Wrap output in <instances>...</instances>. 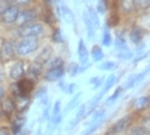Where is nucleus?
Returning a JSON list of instances; mask_svg holds the SVG:
<instances>
[{"mask_svg": "<svg viewBox=\"0 0 150 135\" xmlns=\"http://www.w3.org/2000/svg\"><path fill=\"white\" fill-rule=\"evenodd\" d=\"M51 29L47 27L42 21H35L31 23L23 24L20 27H12V35L11 37H14L16 40L21 39V37H38V39L43 40L45 36L49 35Z\"/></svg>", "mask_w": 150, "mask_h": 135, "instance_id": "f257e3e1", "label": "nucleus"}, {"mask_svg": "<svg viewBox=\"0 0 150 135\" xmlns=\"http://www.w3.org/2000/svg\"><path fill=\"white\" fill-rule=\"evenodd\" d=\"M42 40L38 37H21L16 40V52L17 58L26 59L33 54H36V52L42 46Z\"/></svg>", "mask_w": 150, "mask_h": 135, "instance_id": "f03ea898", "label": "nucleus"}, {"mask_svg": "<svg viewBox=\"0 0 150 135\" xmlns=\"http://www.w3.org/2000/svg\"><path fill=\"white\" fill-rule=\"evenodd\" d=\"M5 64H7V67H4L5 75H7V80L9 83H17L18 80H21L22 77L26 76V66H27L26 59L17 58Z\"/></svg>", "mask_w": 150, "mask_h": 135, "instance_id": "7ed1b4c3", "label": "nucleus"}, {"mask_svg": "<svg viewBox=\"0 0 150 135\" xmlns=\"http://www.w3.org/2000/svg\"><path fill=\"white\" fill-rule=\"evenodd\" d=\"M42 5L40 3H38L35 5H31L27 8L20 9V14H18V20L14 27H20L23 24L31 23V22H35L40 20V14H42Z\"/></svg>", "mask_w": 150, "mask_h": 135, "instance_id": "20e7f679", "label": "nucleus"}, {"mask_svg": "<svg viewBox=\"0 0 150 135\" xmlns=\"http://www.w3.org/2000/svg\"><path fill=\"white\" fill-rule=\"evenodd\" d=\"M0 53L3 55L5 63L17 59V52H16V39L11 36H7L3 39V43L0 45Z\"/></svg>", "mask_w": 150, "mask_h": 135, "instance_id": "39448f33", "label": "nucleus"}, {"mask_svg": "<svg viewBox=\"0 0 150 135\" xmlns=\"http://www.w3.org/2000/svg\"><path fill=\"white\" fill-rule=\"evenodd\" d=\"M20 9L16 5H11L4 10V13L0 15V24L4 27H14L18 20V14H20Z\"/></svg>", "mask_w": 150, "mask_h": 135, "instance_id": "423d86ee", "label": "nucleus"}, {"mask_svg": "<svg viewBox=\"0 0 150 135\" xmlns=\"http://www.w3.org/2000/svg\"><path fill=\"white\" fill-rule=\"evenodd\" d=\"M0 107H1L3 115H4V120H7L8 122L17 113V100L12 95H8L5 99H3L0 103Z\"/></svg>", "mask_w": 150, "mask_h": 135, "instance_id": "0eeeda50", "label": "nucleus"}, {"mask_svg": "<svg viewBox=\"0 0 150 135\" xmlns=\"http://www.w3.org/2000/svg\"><path fill=\"white\" fill-rule=\"evenodd\" d=\"M54 5H56V9H57V13L60 17L64 18V21L69 24H75V15L73 13L70 8L66 5V3H64L62 0H54Z\"/></svg>", "mask_w": 150, "mask_h": 135, "instance_id": "6e6552de", "label": "nucleus"}, {"mask_svg": "<svg viewBox=\"0 0 150 135\" xmlns=\"http://www.w3.org/2000/svg\"><path fill=\"white\" fill-rule=\"evenodd\" d=\"M115 10L119 13V15L123 17H128L132 15L133 13H136V5H135V0H115Z\"/></svg>", "mask_w": 150, "mask_h": 135, "instance_id": "1a4fd4ad", "label": "nucleus"}, {"mask_svg": "<svg viewBox=\"0 0 150 135\" xmlns=\"http://www.w3.org/2000/svg\"><path fill=\"white\" fill-rule=\"evenodd\" d=\"M44 71H45L44 64L39 63V62H36V61L30 62V63H27V66H26V76L31 78V80L36 81V83L43 77Z\"/></svg>", "mask_w": 150, "mask_h": 135, "instance_id": "9d476101", "label": "nucleus"}, {"mask_svg": "<svg viewBox=\"0 0 150 135\" xmlns=\"http://www.w3.org/2000/svg\"><path fill=\"white\" fill-rule=\"evenodd\" d=\"M66 75V66H61V67L51 68V70H45L43 73L42 80L47 81V83H57L64 78Z\"/></svg>", "mask_w": 150, "mask_h": 135, "instance_id": "9b49d317", "label": "nucleus"}, {"mask_svg": "<svg viewBox=\"0 0 150 135\" xmlns=\"http://www.w3.org/2000/svg\"><path fill=\"white\" fill-rule=\"evenodd\" d=\"M133 125V115H126L119 118L110 129L111 134H122L124 131L129 130V127Z\"/></svg>", "mask_w": 150, "mask_h": 135, "instance_id": "f8f14e48", "label": "nucleus"}, {"mask_svg": "<svg viewBox=\"0 0 150 135\" xmlns=\"http://www.w3.org/2000/svg\"><path fill=\"white\" fill-rule=\"evenodd\" d=\"M26 124V116L23 113H16L13 117L11 118V121L8 122V126L11 129L12 135H18L21 131L23 130V126Z\"/></svg>", "mask_w": 150, "mask_h": 135, "instance_id": "ddd939ff", "label": "nucleus"}, {"mask_svg": "<svg viewBox=\"0 0 150 135\" xmlns=\"http://www.w3.org/2000/svg\"><path fill=\"white\" fill-rule=\"evenodd\" d=\"M53 55H54V49H53V46L51 44H45V45L42 44L40 49L36 52V55H35L34 61L39 62V63H42V64H45Z\"/></svg>", "mask_w": 150, "mask_h": 135, "instance_id": "4468645a", "label": "nucleus"}, {"mask_svg": "<svg viewBox=\"0 0 150 135\" xmlns=\"http://www.w3.org/2000/svg\"><path fill=\"white\" fill-rule=\"evenodd\" d=\"M40 21H42L47 27H49V29L56 27L57 18H56V14H54V12H53V8H43L42 14H40Z\"/></svg>", "mask_w": 150, "mask_h": 135, "instance_id": "2eb2a0df", "label": "nucleus"}, {"mask_svg": "<svg viewBox=\"0 0 150 135\" xmlns=\"http://www.w3.org/2000/svg\"><path fill=\"white\" fill-rule=\"evenodd\" d=\"M144 36H145V30H144L141 26L131 27L129 32H128V39H129V41L132 44H135V45H139V44L142 43Z\"/></svg>", "mask_w": 150, "mask_h": 135, "instance_id": "dca6fc26", "label": "nucleus"}, {"mask_svg": "<svg viewBox=\"0 0 150 135\" xmlns=\"http://www.w3.org/2000/svg\"><path fill=\"white\" fill-rule=\"evenodd\" d=\"M76 53H78V58H79V64H84L88 62L89 52H88V48H87V44L83 39H79V41H78Z\"/></svg>", "mask_w": 150, "mask_h": 135, "instance_id": "f3484780", "label": "nucleus"}, {"mask_svg": "<svg viewBox=\"0 0 150 135\" xmlns=\"http://www.w3.org/2000/svg\"><path fill=\"white\" fill-rule=\"evenodd\" d=\"M82 21L84 23V27H86V31H87V36H88L89 40H93L95 39V35H96V30L93 27L92 22H91L88 14H87V10H84L82 13Z\"/></svg>", "mask_w": 150, "mask_h": 135, "instance_id": "a211bd4d", "label": "nucleus"}, {"mask_svg": "<svg viewBox=\"0 0 150 135\" xmlns=\"http://www.w3.org/2000/svg\"><path fill=\"white\" fill-rule=\"evenodd\" d=\"M87 14H88V17H89L91 22H92L95 30L101 29V22H100L98 13H97V10L95 9V7H92V5H87Z\"/></svg>", "mask_w": 150, "mask_h": 135, "instance_id": "6ab92c4d", "label": "nucleus"}, {"mask_svg": "<svg viewBox=\"0 0 150 135\" xmlns=\"http://www.w3.org/2000/svg\"><path fill=\"white\" fill-rule=\"evenodd\" d=\"M150 106V95H144V97H140L137 98L132 104V108L133 111H144L145 108H148Z\"/></svg>", "mask_w": 150, "mask_h": 135, "instance_id": "aec40b11", "label": "nucleus"}, {"mask_svg": "<svg viewBox=\"0 0 150 135\" xmlns=\"http://www.w3.org/2000/svg\"><path fill=\"white\" fill-rule=\"evenodd\" d=\"M48 36H49V39H51V41L54 43V44H64L65 43L64 34H62V31L58 29L57 26L53 27V29H51Z\"/></svg>", "mask_w": 150, "mask_h": 135, "instance_id": "412c9836", "label": "nucleus"}, {"mask_svg": "<svg viewBox=\"0 0 150 135\" xmlns=\"http://www.w3.org/2000/svg\"><path fill=\"white\" fill-rule=\"evenodd\" d=\"M89 54H91V58H92V61L95 62V63L102 62L104 58H105V53H104V50H102V48L100 45H93Z\"/></svg>", "mask_w": 150, "mask_h": 135, "instance_id": "4be33fe9", "label": "nucleus"}, {"mask_svg": "<svg viewBox=\"0 0 150 135\" xmlns=\"http://www.w3.org/2000/svg\"><path fill=\"white\" fill-rule=\"evenodd\" d=\"M61 66H66L65 64V59L61 55H53L48 62L44 64L45 70H51V68H56V67H61Z\"/></svg>", "mask_w": 150, "mask_h": 135, "instance_id": "5701e85b", "label": "nucleus"}, {"mask_svg": "<svg viewBox=\"0 0 150 135\" xmlns=\"http://www.w3.org/2000/svg\"><path fill=\"white\" fill-rule=\"evenodd\" d=\"M80 98H82V93H80V92L75 93L74 95H73V98L69 100V103L66 104V108H65V113H69V112H71L73 109L76 108V106L79 104Z\"/></svg>", "mask_w": 150, "mask_h": 135, "instance_id": "b1692460", "label": "nucleus"}, {"mask_svg": "<svg viewBox=\"0 0 150 135\" xmlns=\"http://www.w3.org/2000/svg\"><path fill=\"white\" fill-rule=\"evenodd\" d=\"M8 3L11 5H16L18 8H27L31 7V5H35L39 3V0H8Z\"/></svg>", "mask_w": 150, "mask_h": 135, "instance_id": "393cba45", "label": "nucleus"}, {"mask_svg": "<svg viewBox=\"0 0 150 135\" xmlns=\"http://www.w3.org/2000/svg\"><path fill=\"white\" fill-rule=\"evenodd\" d=\"M115 81H117V75H114V73L109 75V76L106 77V80L104 81V85H102V90H101V93L104 94V95L111 89L112 86H114Z\"/></svg>", "mask_w": 150, "mask_h": 135, "instance_id": "a878e982", "label": "nucleus"}, {"mask_svg": "<svg viewBox=\"0 0 150 135\" xmlns=\"http://www.w3.org/2000/svg\"><path fill=\"white\" fill-rule=\"evenodd\" d=\"M137 12H148L150 10V0H135Z\"/></svg>", "mask_w": 150, "mask_h": 135, "instance_id": "bb28decb", "label": "nucleus"}, {"mask_svg": "<svg viewBox=\"0 0 150 135\" xmlns=\"http://www.w3.org/2000/svg\"><path fill=\"white\" fill-rule=\"evenodd\" d=\"M127 48V41H126V39H124L122 35L119 36H117V39H115V50H117L118 53H120V52H124Z\"/></svg>", "mask_w": 150, "mask_h": 135, "instance_id": "cd10ccee", "label": "nucleus"}, {"mask_svg": "<svg viewBox=\"0 0 150 135\" xmlns=\"http://www.w3.org/2000/svg\"><path fill=\"white\" fill-rule=\"evenodd\" d=\"M123 92H124V90H123V86H118L117 89H115V92L112 93L111 95L108 98V100L105 102V104H106V106H110V104H112V103H114L115 100H117V99L122 95V93H123Z\"/></svg>", "mask_w": 150, "mask_h": 135, "instance_id": "c85d7f7f", "label": "nucleus"}, {"mask_svg": "<svg viewBox=\"0 0 150 135\" xmlns=\"http://www.w3.org/2000/svg\"><path fill=\"white\" fill-rule=\"evenodd\" d=\"M111 41H112L111 34H110V31H109V24L106 23V26L104 29V32H102V45L104 46H110Z\"/></svg>", "mask_w": 150, "mask_h": 135, "instance_id": "c756f323", "label": "nucleus"}, {"mask_svg": "<svg viewBox=\"0 0 150 135\" xmlns=\"http://www.w3.org/2000/svg\"><path fill=\"white\" fill-rule=\"evenodd\" d=\"M79 68H80L79 63H76V62H71V63L66 67V72L70 75L71 77H75V76L79 75Z\"/></svg>", "mask_w": 150, "mask_h": 135, "instance_id": "7c9ffc66", "label": "nucleus"}, {"mask_svg": "<svg viewBox=\"0 0 150 135\" xmlns=\"http://www.w3.org/2000/svg\"><path fill=\"white\" fill-rule=\"evenodd\" d=\"M102 122H104V118H101V120H98V121H96V122H92V124H89L88 129H87V130H84L82 135H92L100 126H101Z\"/></svg>", "mask_w": 150, "mask_h": 135, "instance_id": "2f4dec72", "label": "nucleus"}, {"mask_svg": "<svg viewBox=\"0 0 150 135\" xmlns=\"http://www.w3.org/2000/svg\"><path fill=\"white\" fill-rule=\"evenodd\" d=\"M117 68V63L114 61H104L98 64V70L101 71H111Z\"/></svg>", "mask_w": 150, "mask_h": 135, "instance_id": "473e14b6", "label": "nucleus"}, {"mask_svg": "<svg viewBox=\"0 0 150 135\" xmlns=\"http://www.w3.org/2000/svg\"><path fill=\"white\" fill-rule=\"evenodd\" d=\"M105 109L104 108H96L95 111H93V115H92V120H91L89 124H92V122H96V121H98V120H101V118H104V116H105Z\"/></svg>", "mask_w": 150, "mask_h": 135, "instance_id": "72a5a7b5", "label": "nucleus"}, {"mask_svg": "<svg viewBox=\"0 0 150 135\" xmlns=\"http://www.w3.org/2000/svg\"><path fill=\"white\" fill-rule=\"evenodd\" d=\"M78 90V85L75 83H70V84H66V86H65V89L62 90L65 94H67V95H74L75 93H76Z\"/></svg>", "mask_w": 150, "mask_h": 135, "instance_id": "f704fd0d", "label": "nucleus"}, {"mask_svg": "<svg viewBox=\"0 0 150 135\" xmlns=\"http://www.w3.org/2000/svg\"><path fill=\"white\" fill-rule=\"evenodd\" d=\"M108 4H106V1L105 0H98V3H97V5L95 7V9L97 10V13L98 14H105L106 12H108Z\"/></svg>", "mask_w": 150, "mask_h": 135, "instance_id": "c9c22d12", "label": "nucleus"}, {"mask_svg": "<svg viewBox=\"0 0 150 135\" xmlns=\"http://www.w3.org/2000/svg\"><path fill=\"white\" fill-rule=\"evenodd\" d=\"M129 135H148V133L140 125H136V126L129 127Z\"/></svg>", "mask_w": 150, "mask_h": 135, "instance_id": "e433bc0d", "label": "nucleus"}, {"mask_svg": "<svg viewBox=\"0 0 150 135\" xmlns=\"http://www.w3.org/2000/svg\"><path fill=\"white\" fill-rule=\"evenodd\" d=\"M133 86H136V75H131V76L128 77V80L123 85V90L131 89V87H133Z\"/></svg>", "mask_w": 150, "mask_h": 135, "instance_id": "4c0bfd02", "label": "nucleus"}, {"mask_svg": "<svg viewBox=\"0 0 150 135\" xmlns=\"http://www.w3.org/2000/svg\"><path fill=\"white\" fill-rule=\"evenodd\" d=\"M118 57H119L122 61H129V59L133 58V52H131L129 49H126L124 52L118 53Z\"/></svg>", "mask_w": 150, "mask_h": 135, "instance_id": "58836bf2", "label": "nucleus"}, {"mask_svg": "<svg viewBox=\"0 0 150 135\" xmlns=\"http://www.w3.org/2000/svg\"><path fill=\"white\" fill-rule=\"evenodd\" d=\"M61 109H62V107H61V100H56L54 104H53V107H52L51 117H54V116L60 115V113H61Z\"/></svg>", "mask_w": 150, "mask_h": 135, "instance_id": "ea45409f", "label": "nucleus"}, {"mask_svg": "<svg viewBox=\"0 0 150 135\" xmlns=\"http://www.w3.org/2000/svg\"><path fill=\"white\" fill-rule=\"evenodd\" d=\"M140 126H141L144 130L148 133V135H150V118L148 116H145V117L141 118V122H140Z\"/></svg>", "mask_w": 150, "mask_h": 135, "instance_id": "a19ab883", "label": "nucleus"}, {"mask_svg": "<svg viewBox=\"0 0 150 135\" xmlns=\"http://www.w3.org/2000/svg\"><path fill=\"white\" fill-rule=\"evenodd\" d=\"M9 95V89H8V84H0V103L3 99H5Z\"/></svg>", "mask_w": 150, "mask_h": 135, "instance_id": "79ce46f5", "label": "nucleus"}, {"mask_svg": "<svg viewBox=\"0 0 150 135\" xmlns=\"http://www.w3.org/2000/svg\"><path fill=\"white\" fill-rule=\"evenodd\" d=\"M34 97L35 98H38V99H40L42 97H44V95H47V87L45 86H40V87H38V89H35L34 90Z\"/></svg>", "mask_w": 150, "mask_h": 135, "instance_id": "37998d69", "label": "nucleus"}, {"mask_svg": "<svg viewBox=\"0 0 150 135\" xmlns=\"http://www.w3.org/2000/svg\"><path fill=\"white\" fill-rule=\"evenodd\" d=\"M0 135H12L11 129H9L8 125L0 124Z\"/></svg>", "mask_w": 150, "mask_h": 135, "instance_id": "c03bdc74", "label": "nucleus"}, {"mask_svg": "<svg viewBox=\"0 0 150 135\" xmlns=\"http://www.w3.org/2000/svg\"><path fill=\"white\" fill-rule=\"evenodd\" d=\"M39 3L43 8H53L54 0H39Z\"/></svg>", "mask_w": 150, "mask_h": 135, "instance_id": "a18cd8bd", "label": "nucleus"}, {"mask_svg": "<svg viewBox=\"0 0 150 135\" xmlns=\"http://www.w3.org/2000/svg\"><path fill=\"white\" fill-rule=\"evenodd\" d=\"M7 81V75H5V68L4 64L0 66V84H5Z\"/></svg>", "mask_w": 150, "mask_h": 135, "instance_id": "49530a36", "label": "nucleus"}, {"mask_svg": "<svg viewBox=\"0 0 150 135\" xmlns=\"http://www.w3.org/2000/svg\"><path fill=\"white\" fill-rule=\"evenodd\" d=\"M105 76H101V77H100L98 78V81H97V83H96L95 84V85H93L92 86V90H98L100 89V87H101L102 85H104V81H105Z\"/></svg>", "mask_w": 150, "mask_h": 135, "instance_id": "de8ad7c7", "label": "nucleus"}, {"mask_svg": "<svg viewBox=\"0 0 150 135\" xmlns=\"http://www.w3.org/2000/svg\"><path fill=\"white\" fill-rule=\"evenodd\" d=\"M9 7V3L8 0H0V15L4 13V10Z\"/></svg>", "mask_w": 150, "mask_h": 135, "instance_id": "09e8293b", "label": "nucleus"}, {"mask_svg": "<svg viewBox=\"0 0 150 135\" xmlns=\"http://www.w3.org/2000/svg\"><path fill=\"white\" fill-rule=\"evenodd\" d=\"M146 55H148V53H146V52H144L142 54H140V55H137L136 58H133V59H132V62H133V63H135V64H136V63H139V62H141L142 59H145Z\"/></svg>", "mask_w": 150, "mask_h": 135, "instance_id": "8fccbe9b", "label": "nucleus"}, {"mask_svg": "<svg viewBox=\"0 0 150 135\" xmlns=\"http://www.w3.org/2000/svg\"><path fill=\"white\" fill-rule=\"evenodd\" d=\"M39 102H40V104H42L43 107H45L47 104H49V99H48V94L44 97H42V98L39 99Z\"/></svg>", "mask_w": 150, "mask_h": 135, "instance_id": "3c124183", "label": "nucleus"}, {"mask_svg": "<svg viewBox=\"0 0 150 135\" xmlns=\"http://www.w3.org/2000/svg\"><path fill=\"white\" fill-rule=\"evenodd\" d=\"M91 67V63L89 62H87V63H84V64H80V68H79V73H83V72H86L88 68Z\"/></svg>", "mask_w": 150, "mask_h": 135, "instance_id": "603ef678", "label": "nucleus"}, {"mask_svg": "<svg viewBox=\"0 0 150 135\" xmlns=\"http://www.w3.org/2000/svg\"><path fill=\"white\" fill-rule=\"evenodd\" d=\"M98 78H100L98 76H93V77H91V78H89V81H88V83H89L91 85L93 86V85H95V84H96V83H97V81H98Z\"/></svg>", "mask_w": 150, "mask_h": 135, "instance_id": "864d4df0", "label": "nucleus"}, {"mask_svg": "<svg viewBox=\"0 0 150 135\" xmlns=\"http://www.w3.org/2000/svg\"><path fill=\"white\" fill-rule=\"evenodd\" d=\"M18 135H30V131H29V130H26V129H23V130L21 131V133L18 134Z\"/></svg>", "mask_w": 150, "mask_h": 135, "instance_id": "5fc2aeb1", "label": "nucleus"}, {"mask_svg": "<svg viewBox=\"0 0 150 135\" xmlns=\"http://www.w3.org/2000/svg\"><path fill=\"white\" fill-rule=\"evenodd\" d=\"M3 120H4V115H3L1 107H0V124H3Z\"/></svg>", "mask_w": 150, "mask_h": 135, "instance_id": "6e6d98bb", "label": "nucleus"}, {"mask_svg": "<svg viewBox=\"0 0 150 135\" xmlns=\"http://www.w3.org/2000/svg\"><path fill=\"white\" fill-rule=\"evenodd\" d=\"M1 64H5V62H4V59H3L1 53H0V66H1Z\"/></svg>", "mask_w": 150, "mask_h": 135, "instance_id": "4d7b16f0", "label": "nucleus"}, {"mask_svg": "<svg viewBox=\"0 0 150 135\" xmlns=\"http://www.w3.org/2000/svg\"><path fill=\"white\" fill-rule=\"evenodd\" d=\"M36 135H44V134H43V133H42V131H40V130H39V131H38V134H36Z\"/></svg>", "mask_w": 150, "mask_h": 135, "instance_id": "13d9d810", "label": "nucleus"}, {"mask_svg": "<svg viewBox=\"0 0 150 135\" xmlns=\"http://www.w3.org/2000/svg\"><path fill=\"white\" fill-rule=\"evenodd\" d=\"M148 117L150 118V111H149V113H148Z\"/></svg>", "mask_w": 150, "mask_h": 135, "instance_id": "bf43d9fd", "label": "nucleus"}, {"mask_svg": "<svg viewBox=\"0 0 150 135\" xmlns=\"http://www.w3.org/2000/svg\"><path fill=\"white\" fill-rule=\"evenodd\" d=\"M76 1H84V0H76Z\"/></svg>", "mask_w": 150, "mask_h": 135, "instance_id": "052dcab7", "label": "nucleus"}]
</instances>
